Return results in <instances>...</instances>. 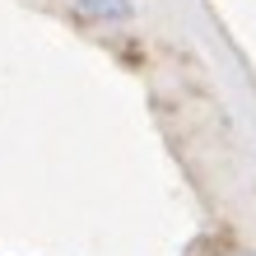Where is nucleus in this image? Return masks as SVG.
Returning a JSON list of instances; mask_svg holds the SVG:
<instances>
[{
    "instance_id": "nucleus-1",
    "label": "nucleus",
    "mask_w": 256,
    "mask_h": 256,
    "mask_svg": "<svg viewBox=\"0 0 256 256\" xmlns=\"http://www.w3.org/2000/svg\"><path fill=\"white\" fill-rule=\"evenodd\" d=\"M80 10H88L94 19H108V24H122L130 14V0H74Z\"/></svg>"
}]
</instances>
